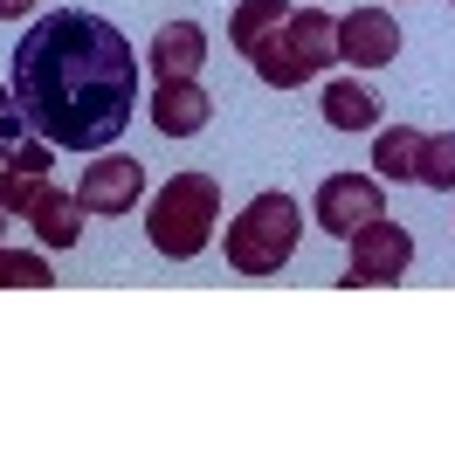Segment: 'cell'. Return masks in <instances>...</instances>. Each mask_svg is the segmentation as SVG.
I'll return each mask as SVG.
<instances>
[{
    "label": "cell",
    "instance_id": "obj_9",
    "mask_svg": "<svg viewBox=\"0 0 455 462\" xmlns=\"http://www.w3.org/2000/svg\"><path fill=\"white\" fill-rule=\"evenodd\" d=\"M145 62H152V83H172V77H200V62H208V28L200 21H166L159 35H152V49H145Z\"/></svg>",
    "mask_w": 455,
    "mask_h": 462
},
{
    "label": "cell",
    "instance_id": "obj_19",
    "mask_svg": "<svg viewBox=\"0 0 455 462\" xmlns=\"http://www.w3.org/2000/svg\"><path fill=\"white\" fill-rule=\"evenodd\" d=\"M7 166H21V173H49V166H56V145H49V138H21V145H7Z\"/></svg>",
    "mask_w": 455,
    "mask_h": 462
},
{
    "label": "cell",
    "instance_id": "obj_24",
    "mask_svg": "<svg viewBox=\"0 0 455 462\" xmlns=\"http://www.w3.org/2000/svg\"><path fill=\"white\" fill-rule=\"evenodd\" d=\"M449 7H455V0H449Z\"/></svg>",
    "mask_w": 455,
    "mask_h": 462
},
{
    "label": "cell",
    "instance_id": "obj_13",
    "mask_svg": "<svg viewBox=\"0 0 455 462\" xmlns=\"http://www.w3.org/2000/svg\"><path fill=\"white\" fill-rule=\"evenodd\" d=\"M324 125L331 132H379V97L352 77H331L324 83Z\"/></svg>",
    "mask_w": 455,
    "mask_h": 462
},
{
    "label": "cell",
    "instance_id": "obj_10",
    "mask_svg": "<svg viewBox=\"0 0 455 462\" xmlns=\"http://www.w3.org/2000/svg\"><path fill=\"white\" fill-rule=\"evenodd\" d=\"M21 221L35 228V242H42V249H76V242H83V221H90V214H83V200H76V193H62L56 180H49V187L35 193V208L21 214Z\"/></svg>",
    "mask_w": 455,
    "mask_h": 462
},
{
    "label": "cell",
    "instance_id": "obj_4",
    "mask_svg": "<svg viewBox=\"0 0 455 462\" xmlns=\"http://www.w3.org/2000/svg\"><path fill=\"white\" fill-rule=\"evenodd\" d=\"M345 276L339 283L345 290H373V283H400V276L414 270V235L400 228L394 214H373L366 228H352L345 235Z\"/></svg>",
    "mask_w": 455,
    "mask_h": 462
},
{
    "label": "cell",
    "instance_id": "obj_21",
    "mask_svg": "<svg viewBox=\"0 0 455 462\" xmlns=\"http://www.w3.org/2000/svg\"><path fill=\"white\" fill-rule=\"evenodd\" d=\"M35 7H42V0H0V21H28Z\"/></svg>",
    "mask_w": 455,
    "mask_h": 462
},
{
    "label": "cell",
    "instance_id": "obj_22",
    "mask_svg": "<svg viewBox=\"0 0 455 462\" xmlns=\"http://www.w3.org/2000/svg\"><path fill=\"white\" fill-rule=\"evenodd\" d=\"M0 173H7V145H0Z\"/></svg>",
    "mask_w": 455,
    "mask_h": 462
},
{
    "label": "cell",
    "instance_id": "obj_20",
    "mask_svg": "<svg viewBox=\"0 0 455 462\" xmlns=\"http://www.w3.org/2000/svg\"><path fill=\"white\" fill-rule=\"evenodd\" d=\"M21 132H28V111H21L14 83H0V145H21Z\"/></svg>",
    "mask_w": 455,
    "mask_h": 462
},
{
    "label": "cell",
    "instance_id": "obj_14",
    "mask_svg": "<svg viewBox=\"0 0 455 462\" xmlns=\"http://www.w3.org/2000/svg\"><path fill=\"white\" fill-rule=\"evenodd\" d=\"M283 21H290L283 0H235V14H228V49H235V56H255Z\"/></svg>",
    "mask_w": 455,
    "mask_h": 462
},
{
    "label": "cell",
    "instance_id": "obj_15",
    "mask_svg": "<svg viewBox=\"0 0 455 462\" xmlns=\"http://www.w3.org/2000/svg\"><path fill=\"white\" fill-rule=\"evenodd\" d=\"M248 69H255V77H263L269 90H303V83H311V62H303L297 49H290V35H283V28H276V35H269L263 49L248 56Z\"/></svg>",
    "mask_w": 455,
    "mask_h": 462
},
{
    "label": "cell",
    "instance_id": "obj_5",
    "mask_svg": "<svg viewBox=\"0 0 455 462\" xmlns=\"http://www.w3.org/2000/svg\"><path fill=\"white\" fill-rule=\"evenodd\" d=\"M76 200H83V214H104V221H117V214H138V200H145V166H138L132 152H104L83 166V180H76Z\"/></svg>",
    "mask_w": 455,
    "mask_h": 462
},
{
    "label": "cell",
    "instance_id": "obj_23",
    "mask_svg": "<svg viewBox=\"0 0 455 462\" xmlns=\"http://www.w3.org/2000/svg\"><path fill=\"white\" fill-rule=\"evenodd\" d=\"M0 221H7V214H0Z\"/></svg>",
    "mask_w": 455,
    "mask_h": 462
},
{
    "label": "cell",
    "instance_id": "obj_2",
    "mask_svg": "<svg viewBox=\"0 0 455 462\" xmlns=\"http://www.w3.org/2000/svg\"><path fill=\"white\" fill-rule=\"evenodd\" d=\"M221 228V180L214 173H172L145 208V242L166 263H193Z\"/></svg>",
    "mask_w": 455,
    "mask_h": 462
},
{
    "label": "cell",
    "instance_id": "obj_6",
    "mask_svg": "<svg viewBox=\"0 0 455 462\" xmlns=\"http://www.w3.org/2000/svg\"><path fill=\"white\" fill-rule=\"evenodd\" d=\"M311 214H318L324 235H352V228H366L373 214H386V180L379 173H331V180H318Z\"/></svg>",
    "mask_w": 455,
    "mask_h": 462
},
{
    "label": "cell",
    "instance_id": "obj_8",
    "mask_svg": "<svg viewBox=\"0 0 455 462\" xmlns=\"http://www.w3.org/2000/svg\"><path fill=\"white\" fill-rule=\"evenodd\" d=\"M208 117H214V97L200 90V77H172L152 90V132L159 138H193L208 132Z\"/></svg>",
    "mask_w": 455,
    "mask_h": 462
},
{
    "label": "cell",
    "instance_id": "obj_7",
    "mask_svg": "<svg viewBox=\"0 0 455 462\" xmlns=\"http://www.w3.org/2000/svg\"><path fill=\"white\" fill-rule=\"evenodd\" d=\"M400 49H407V42H400L386 7H352V14H339V62L345 69H386Z\"/></svg>",
    "mask_w": 455,
    "mask_h": 462
},
{
    "label": "cell",
    "instance_id": "obj_16",
    "mask_svg": "<svg viewBox=\"0 0 455 462\" xmlns=\"http://www.w3.org/2000/svg\"><path fill=\"white\" fill-rule=\"evenodd\" d=\"M0 290H56V270L42 249H0Z\"/></svg>",
    "mask_w": 455,
    "mask_h": 462
},
{
    "label": "cell",
    "instance_id": "obj_11",
    "mask_svg": "<svg viewBox=\"0 0 455 462\" xmlns=\"http://www.w3.org/2000/svg\"><path fill=\"white\" fill-rule=\"evenodd\" d=\"M283 35H290V49H297V56L311 62V77L339 69V21L324 14V7H290Z\"/></svg>",
    "mask_w": 455,
    "mask_h": 462
},
{
    "label": "cell",
    "instance_id": "obj_3",
    "mask_svg": "<svg viewBox=\"0 0 455 462\" xmlns=\"http://www.w3.org/2000/svg\"><path fill=\"white\" fill-rule=\"evenodd\" d=\"M297 235H303V208L290 200L283 187H263L255 200H248L235 221H228V270L242 276H276L297 255Z\"/></svg>",
    "mask_w": 455,
    "mask_h": 462
},
{
    "label": "cell",
    "instance_id": "obj_12",
    "mask_svg": "<svg viewBox=\"0 0 455 462\" xmlns=\"http://www.w3.org/2000/svg\"><path fill=\"white\" fill-rule=\"evenodd\" d=\"M421 145H428V132H414V125H379L373 132V173L394 180V187H414Z\"/></svg>",
    "mask_w": 455,
    "mask_h": 462
},
{
    "label": "cell",
    "instance_id": "obj_17",
    "mask_svg": "<svg viewBox=\"0 0 455 462\" xmlns=\"http://www.w3.org/2000/svg\"><path fill=\"white\" fill-rule=\"evenodd\" d=\"M414 187H428V193H449V187H455V132H428Z\"/></svg>",
    "mask_w": 455,
    "mask_h": 462
},
{
    "label": "cell",
    "instance_id": "obj_18",
    "mask_svg": "<svg viewBox=\"0 0 455 462\" xmlns=\"http://www.w3.org/2000/svg\"><path fill=\"white\" fill-rule=\"evenodd\" d=\"M42 187H49V173H21V166H7V173H0V214H28Z\"/></svg>",
    "mask_w": 455,
    "mask_h": 462
},
{
    "label": "cell",
    "instance_id": "obj_1",
    "mask_svg": "<svg viewBox=\"0 0 455 462\" xmlns=\"http://www.w3.org/2000/svg\"><path fill=\"white\" fill-rule=\"evenodd\" d=\"M7 83L28 111V132L62 152H111L138 111V49L111 14L56 7L14 42Z\"/></svg>",
    "mask_w": 455,
    "mask_h": 462
}]
</instances>
